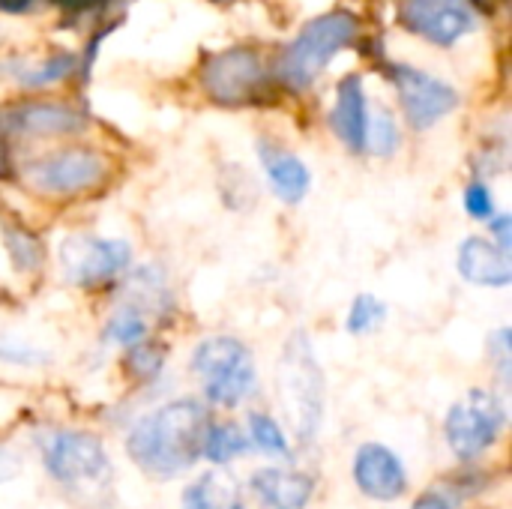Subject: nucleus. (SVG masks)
<instances>
[{"instance_id": "f8f14e48", "label": "nucleus", "mask_w": 512, "mask_h": 509, "mask_svg": "<svg viewBox=\"0 0 512 509\" xmlns=\"http://www.w3.org/2000/svg\"><path fill=\"white\" fill-rule=\"evenodd\" d=\"M354 486L363 498L378 504H396L408 492V471L396 450L378 441H366L354 453Z\"/></svg>"}, {"instance_id": "7c9ffc66", "label": "nucleus", "mask_w": 512, "mask_h": 509, "mask_svg": "<svg viewBox=\"0 0 512 509\" xmlns=\"http://www.w3.org/2000/svg\"><path fill=\"white\" fill-rule=\"evenodd\" d=\"M0 360H12V363H24V366H30L33 360H39V354H36V351H30V348H15V345L0 342Z\"/></svg>"}, {"instance_id": "dca6fc26", "label": "nucleus", "mask_w": 512, "mask_h": 509, "mask_svg": "<svg viewBox=\"0 0 512 509\" xmlns=\"http://www.w3.org/2000/svg\"><path fill=\"white\" fill-rule=\"evenodd\" d=\"M366 123H369V99H366L363 75L351 72L336 87V102L330 108V129L351 153H363Z\"/></svg>"}, {"instance_id": "f257e3e1", "label": "nucleus", "mask_w": 512, "mask_h": 509, "mask_svg": "<svg viewBox=\"0 0 512 509\" xmlns=\"http://www.w3.org/2000/svg\"><path fill=\"white\" fill-rule=\"evenodd\" d=\"M207 408L198 399H174L144 414L126 435V453L138 471L153 480H174L198 465Z\"/></svg>"}, {"instance_id": "a211bd4d", "label": "nucleus", "mask_w": 512, "mask_h": 509, "mask_svg": "<svg viewBox=\"0 0 512 509\" xmlns=\"http://www.w3.org/2000/svg\"><path fill=\"white\" fill-rule=\"evenodd\" d=\"M183 509H246V501L234 477L207 471L183 489Z\"/></svg>"}, {"instance_id": "bb28decb", "label": "nucleus", "mask_w": 512, "mask_h": 509, "mask_svg": "<svg viewBox=\"0 0 512 509\" xmlns=\"http://www.w3.org/2000/svg\"><path fill=\"white\" fill-rule=\"evenodd\" d=\"M474 477H468V483H471ZM465 480H456V483H438V486H432V489H426L417 501H414V507L411 509H462L465 504V498L471 495V486H468Z\"/></svg>"}, {"instance_id": "393cba45", "label": "nucleus", "mask_w": 512, "mask_h": 509, "mask_svg": "<svg viewBox=\"0 0 512 509\" xmlns=\"http://www.w3.org/2000/svg\"><path fill=\"white\" fill-rule=\"evenodd\" d=\"M165 369V348L153 339L126 351V375L138 384H150Z\"/></svg>"}, {"instance_id": "1a4fd4ad", "label": "nucleus", "mask_w": 512, "mask_h": 509, "mask_svg": "<svg viewBox=\"0 0 512 509\" xmlns=\"http://www.w3.org/2000/svg\"><path fill=\"white\" fill-rule=\"evenodd\" d=\"M264 60L255 48L237 45V48H225L213 57H207V63L201 66V90L207 93L210 102L225 105V108H237V105H249L261 90H264Z\"/></svg>"}, {"instance_id": "9b49d317", "label": "nucleus", "mask_w": 512, "mask_h": 509, "mask_svg": "<svg viewBox=\"0 0 512 509\" xmlns=\"http://www.w3.org/2000/svg\"><path fill=\"white\" fill-rule=\"evenodd\" d=\"M399 21L423 42L453 48L477 27L480 15L471 0H402Z\"/></svg>"}, {"instance_id": "72a5a7b5", "label": "nucleus", "mask_w": 512, "mask_h": 509, "mask_svg": "<svg viewBox=\"0 0 512 509\" xmlns=\"http://www.w3.org/2000/svg\"><path fill=\"white\" fill-rule=\"evenodd\" d=\"M0 177H9V156H6L3 138H0Z\"/></svg>"}, {"instance_id": "b1692460", "label": "nucleus", "mask_w": 512, "mask_h": 509, "mask_svg": "<svg viewBox=\"0 0 512 509\" xmlns=\"http://www.w3.org/2000/svg\"><path fill=\"white\" fill-rule=\"evenodd\" d=\"M384 321H387V303L378 294L363 291L351 300V309L345 315V330L351 336H369V333L381 330Z\"/></svg>"}, {"instance_id": "f03ea898", "label": "nucleus", "mask_w": 512, "mask_h": 509, "mask_svg": "<svg viewBox=\"0 0 512 509\" xmlns=\"http://www.w3.org/2000/svg\"><path fill=\"white\" fill-rule=\"evenodd\" d=\"M276 378H279V399L297 444L300 447L315 444L324 426L327 390H324V369L318 363L315 345L306 330H294L288 336Z\"/></svg>"}, {"instance_id": "4be33fe9", "label": "nucleus", "mask_w": 512, "mask_h": 509, "mask_svg": "<svg viewBox=\"0 0 512 509\" xmlns=\"http://www.w3.org/2000/svg\"><path fill=\"white\" fill-rule=\"evenodd\" d=\"M246 438L255 450H261L264 456L273 459H291V441L282 432V426L273 420V414L264 411H252L249 414V426H246Z\"/></svg>"}, {"instance_id": "7ed1b4c3", "label": "nucleus", "mask_w": 512, "mask_h": 509, "mask_svg": "<svg viewBox=\"0 0 512 509\" xmlns=\"http://www.w3.org/2000/svg\"><path fill=\"white\" fill-rule=\"evenodd\" d=\"M360 36V18L348 9H336V12H324L318 18H312L279 54L273 75L282 87L294 90V93H306L321 72L330 66V60L354 45Z\"/></svg>"}, {"instance_id": "39448f33", "label": "nucleus", "mask_w": 512, "mask_h": 509, "mask_svg": "<svg viewBox=\"0 0 512 509\" xmlns=\"http://www.w3.org/2000/svg\"><path fill=\"white\" fill-rule=\"evenodd\" d=\"M39 456L45 474L66 492H102L111 483V459L105 444L78 429H51L39 435Z\"/></svg>"}, {"instance_id": "5701e85b", "label": "nucleus", "mask_w": 512, "mask_h": 509, "mask_svg": "<svg viewBox=\"0 0 512 509\" xmlns=\"http://www.w3.org/2000/svg\"><path fill=\"white\" fill-rule=\"evenodd\" d=\"M402 135H399V123L393 117L390 108H372L369 111V123H366V144L363 153H372L378 159H387L399 150Z\"/></svg>"}, {"instance_id": "412c9836", "label": "nucleus", "mask_w": 512, "mask_h": 509, "mask_svg": "<svg viewBox=\"0 0 512 509\" xmlns=\"http://www.w3.org/2000/svg\"><path fill=\"white\" fill-rule=\"evenodd\" d=\"M102 339L111 342V345H120L126 351L135 348V345H141V342H147L150 339V318H147V312H141L132 303H123L108 318V324L102 330Z\"/></svg>"}, {"instance_id": "f704fd0d", "label": "nucleus", "mask_w": 512, "mask_h": 509, "mask_svg": "<svg viewBox=\"0 0 512 509\" xmlns=\"http://www.w3.org/2000/svg\"><path fill=\"white\" fill-rule=\"evenodd\" d=\"M60 3H66V6H87V3H96V0H60Z\"/></svg>"}, {"instance_id": "9d476101", "label": "nucleus", "mask_w": 512, "mask_h": 509, "mask_svg": "<svg viewBox=\"0 0 512 509\" xmlns=\"http://www.w3.org/2000/svg\"><path fill=\"white\" fill-rule=\"evenodd\" d=\"M390 78L399 96V105L405 111V120L417 129L426 132L435 123H441L444 117H450L459 108V90L447 81H441L438 75L408 66V63H396L390 66Z\"/></svg>"}, {"instance_id": "423d86ee", "label": "nucleus", "mask_w": 512, "mask_h": 509, "mask_svg": "<svg viewBox=\"0 0 512 509\" xmlns=\"http://www.w3.org/2000/svg\"><path fill=\"white\" fill-rule=\"evenodd\" d=\"M507 426V408L504 399L489 387H471L444 417V438L450 453L471 465L483 453H489Z\"/></svg>"}, {"instance_id": "cd10ccee", "label": "nucleus", "mask_w": 512, "mask_h": 509, "mask_svg": "<svg viewBox=\"0 0 512 509\" xmlns=\"http://www.w3.org/2000/svg\"><path fill=\"white\" fill-rule=\"evenodd\" d=\"M462 207H465V213H468L471 219H477V222H489V219L498 213V207H495V195H492V186H489V183H483V180H471V183L465 186V192H462Z\"/></svg>"}, {"instance_id": "a878e982", "label": "nucleus", "mask_w": 512, "mask_h": 509, "mask_svg": "<svg viewBox=\"0 0 512 509\" xmlns=\"http://www.w3.org/2000/svg\"><path fill=\"white\" fill-rule=\"evenodd\" d=\"M6 252H9L15 270H24V273H27V270H39V264L45 261V246H42V240H39L33 231L18 228V225L6 228Z\"/></svg>"}, {"instance_id": "c756f323", "label": "nucleus", "mask_w": 512, "mask_h": 509, "mask_svg": "<svg viewBox=\"0 0 512 509\" xmlns=\"http://www.w3.org/2000/svg\"><path fill=\"white\" fill-rule=\"evenodd\" d=\"M489 240L495 246H501L504 252H512V216L507 213H495L489 219Z\"/></svg>"}, {"instance_id": "f3484780", "label": "nucleus", "mask_w": 512, "mask_h": 509, "mask_svg": "<svg viewBox=\"0 0 512 509\" xmlns=\"http://www.w3.org/2000/svg\"><path fill=\"white\" fill-rule=\"evenodd\" d=\"M258 159L264 165V174H267V183H270L273 195L282 204L294 207L309 195L312 171L306 168V162L297 153H291V150H285V147H279L273 141H258Z\"/></svg>"}, {"instance_id": "4468645a", "label": "nucleus", "mask_w": 512, "mask_h": 509, "mask_svg": "<svg viewBox=\"0 0 512 509\" xmlns=\"http://www.w3.org/2000/svg\"><path fill=\"white\" fill-rule=\"evenodd\" d=\"M456 270L468 285L507 288L512 285V252H504L489 237L471 234L456 249Z\"/></svg>"}, {"instance_id": "20e7f679", "label": "nucleus", "mask_w": 512, "mask_h": 509, "mask_svg": "<svg viewBox=\"0 0 512 509\" xmlns=\"http://www.w3.org/2000/svg\"><path fill=\"white\" fill-rule=\"evenodd\" d=\"M192 375L201 381L204 399L216 408L243 405L258 384L255 357L237 336H207L192 348Z\"/></svg>"}, {"instance_id": "6e6552de", "label": "nucleus", "mask_w": 512, "mask_h": 509, "mask_svg": "<svg viewBox=\"0 0 512 509\" xmlns=\"http://www.w3.org/2000/svg\"><path fill=\"white\" fill-rule=\"evenodd\" d=\"M132 264V249L126 240L72 234L60 243V270L69 285L81 291H96L111 285Z\"/></svg>"}, {"instance_id": "2eb2a0df", "label": "nucleus", "mask_w": 512, "mask_h": 509, "mask_svg": "<svg viewBox=\"0 0 512 509\" xmlns=\"http://www.w3.org/2000/svg\"><path fill=\"white\" fill-rule=\"evenodd\" d=\"M249 492L261 509H306L315 495V480L294 468H258L249 477Z\"/></svg>"}, {"instance_id": "aec40b11", "label": "nucleus", "mask_w": 512, "mask_h": 509, "mask_svg": "<svg viewBox=\"0 0 512 509\" xmlns=\"http://www.w3.org/2000/svg\"><path fill=\"white\" fill-rule=\"evenodd\" d=\"M249 450L252 444L246 438V429H240L237 423H210L204 432L201 459H207L210 465H231Z\"/></svg>"}, {"instance_id": "473e14b6", "label": "nucleus", "mask_w": 512, "mask_h": 509, "mask_svg": "<svg viewBox=\"0 0 512 509\" xmlns=\"http://www.w3.org/2000/svg\"><path fill=\"white\" fill-rule=\"evenodd\" d=\"M30 0H0V9H6V12H18V9H24Z\"/></svg>"}, {"instance_id": "ddd939ff", "label": "nucleus", "mask_w": 512, "mask_h": 509, "mask_svg": "<svg viewBox=\"0 0 512 509\" xmlns=\"http://www.w3.org/2000/svg\"><path fill=\"white\" fill-rule=\"evenodd\" d=\"M3 126L21 138H63V135L81 132L87 126V120L69 102L33 99V102H21V105L9 108L3 117Z\"/></svg>"}, {"instance_id": "c85d7f7f", "label": "nucleus", "mask_w": 512, "mask_h": 509, "mask_svg": "<svg viewBox=\"0 0 512 509\" xmlns=\"http://www.w3.org/2000/svg\"><path fill=\"white\" fill-rule=\"evenodd\" d=\"M512 330L510 327H501L498 333H492L489 336V357H492V363H495V369H498V375H501V381L504 384H510V375H512Z\"/></svg>"}, {"instance_id": "6ab92c4d", "label": "nucleus", "mask_w": 512, "mask_h": 509, "mask_svg": "<svg viewBox=\"0 0 512 509\" xmlns=\"http://www.w3.org/2000/svg\"><path fill=\"white\" fill-rule=\"evenodd\" d=\"M75 54H51L39 60H6V75L24 90H42L75 72Z\"/></svg>"}, {"instance_id": "0eeeda50", "label": "nucleus", "mask_w": 512, "mask_h": 509, "mask_svg": "<svg viewBox=\"0 0 512 509\" xmlns=\"http://www.w3.org/2000/svg\"><path fill=\"white\" fill-rule=\"evenodd\" d=\"M27 183L48 198H78L99 189L108 177V159L93 147H63L33 159Z\"/></svg>"}, {"instance_id": "2f4dec72", "label": "nucleus", "mask_w": 512, "mask_h": 509, "mask_svg": "<svg viewBox=\"0 0 512 509\" xmlns=\"http://www.w3.org/2000/svg\"><path fill=\"white\" fill-rule=\"evenodd\" d=\"M21 474V459L9 450H0V483H9Z\"/></svg>"}]
</instances>
